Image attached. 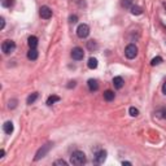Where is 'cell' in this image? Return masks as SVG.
<instances>
[{
    "label": "cell",
    "instance_id": "83f0119b",
    "mask_svg": "<svg viewBox=\"0 0 166 166\" xmlns=\"http://www.w3.org/2000/svg\"><path fill=\"white\" fill-rule=\"evenodd\" d=\"M4 26H5V20H4V17H0V29H4Z\"/></svg>",
    "mask_w": 166,
    "mask_h": 166
},
{
    "label": "cell",
    "instance_id": "f546056e",
    "mask_svg": "<svg viewBox=\"0 0 166 166\" xmlns=\"http://www.w3.org/2000/svg\"><path fill=\"white\" fill-rule=\"evenodd\" d=\"M71 87H75V82H70V85H68V88H71Z\"/></svg>",
    "mask_w": 166,
    "mask_h": 166
},
{
    "label": "cell",
    "instance_id": "9c48e42d",
    "mask_svg": "<svg viewBox=\"0 0 166 166\" xmlns=\"http://www.w3.org/2000/svg\"><path fill=\"white\" fill-rule=\"evenodd\" d=\"M123 79H122V77H114L113 78V86L114 88H117V90H121V88L123 87Z\"/></svg>",
    "mask_w": 166,
    "mask_h": 166
},
{
    "label": "cell",
    "instance_id": "d6a6232c",
    "mask_svg": "<svg viewBox=\"0 0 166 166\" xmlns=\"http://www.w3.org/2000/svg\"><path fill=\"white\" fill-rule=\"evenodd\" d=\"M164 7H165V9H166V3H164Z\"/></svg>",
    "mask_w": 166,
    "mask_h": 166
},
{
    "label": "cell",
    "instance_id": "5bb4252c",
    "mask_svg": "<svg viewBox=\"0 0 166 166\" xmlns=\"http://www.w3.org/2000/svg\"><path fill=\"white\" fill-rule=\"evenodd\" d=\"M87 66H88V69H96L97 68V60L95 57H90L88 58V62H87Z\"/></svg>",
    "mask_w": 166,
    "mask_h": 166
},
{
    "label": "cell",
    "instance_id": "9a60e30c",
    "mask_svg": "<svg viewBox=\"0 0 166 166\" xmlns=\"http://www.w3.org/2000/svg\"><path fill=\"white\" fill-rule=\"evenodd\" d=\"M114 97H115V95H114V92L113 91H110V90H107L104 92V99L107 101H112V100H114Z\"/></svg>",
    "mask_w": 166,
    "mask_h": 166
},
{
    "label": "cell",
    "instance_id": "484cf974",
    "mask_svg": "<svg viewBox=\"0 0 166 166\" xmlns=\"http://www.w3.org/2000/svg\"><path fill=\"white\" fill-rule=\"evenodd\" d=\"M69 21L71 22V24H75V22H78V17H77L75 14H73V16H70L69 17Z\"/></svg>",
    "mask_w": 166,
    "mask_h": 166
},
{
    "label": "cell",
    "instance_id": "d4e9b609",
    "mask_svg": "<svg viewBox=\"0 0 166 166\" xmlns=\"http://www.w3.org/2000/svg\"><path fill=\"white\" fill-rule=\"evenodd\" d=\"M53 165H61V166H68V162L65 161V160H57V161H55Z\"/></svg>",
    "mask_w": 166,
    "mask_h": 166
},
{
    "label": "cell",
    "instance_id": "8992f818",
    "mask_svg": "<svg viewBox=\"0 0 166 166\" xmlns=\"http://www.w3.org/2000/svg\"><path fill=\"white\" fill-rule=\"evenodd\" d=\"M39 16L43 20H49L52 17V9L47 7V5H43V7L39 9Z\"/></svg>",
    "mask_w": 166,
    "mask_h": 166
},
{
    "label": "cell",
    "instance_id": "6da1fadb",
    "mask_svg": "<svg viewBox=\"0 0 166 166\" xmlns=\"http://www.w3.org/2000/svg\"><path fill=\"white\" fill-rule=\"evenodd\" d=\"M86 161H87L86 154L82 151H75L71 153V156H70V162L75 166H81L83 164H86Z\"/></svg>",
    "mask_w": 166,
    "mask_h": 166
},
{
    "label": "cell",
    "instance_id": "7402d4cb",
    "mask_svg": "<svg viewBox=\"0 0 166 166\" xmlns=\"http://www.w3.org/2000/svg\"><path fill=\"white\" fill-rule=\"evenodd\" d=\"M157 115L158 117H162L166 119V108H162V109H160L158 112H157Z\"/></svg>",
    "mask_w": 166,
    "mask_h": 166
},
{
    "label": "cell",
    "instance_id": "603a6c76",
    "mask_svg": "<svg viewBox=\"0 0 166 166\" xmlns=\"http://www.w3.org/2000/svg\"><path fill=\"white\" fill-rule=\"evenodd\" d=\"M16 107H17V100H16V99H13V100H10V101H9L8 108H9V109H14Z\"/></svg>",
    "mask_w": 166,
    "mask_h": 166
},
{
    "label": "cell",
    "instance_id": "277c9868",
    "mask_svg": "<svg viewBox=\"0 0 166 166\" xmlns=\"http://www.w3.org/2000/svg\"><path fill=\"white\" fill-rule=\"evenodd\" d=\"M125 55H126V57L130 58V60L135 58L136 55H138V47L135 46V44H129L125 49Z\"/></svg>",
    "mask_w": 166,
    "mask_h": 166
},
{
    "label": "cell",
    "instance_id": "f1b7e54d",
    "mask_svg": "<svg viewBox=\"0 0 166 166\" xmlns=\"http://www.w3.org/2000/svg\"><path fill=\"white\" fill-rule=\"evenodd\" d=\"M162 93H164V95H166V82L162 85Z\"/></svg>",
    "mask_w": 166,
    "mask_h": 166
},
{
    "label": "cell",
    "instance_id": "cb8c5ba5",
    "mask_svg": "<svg viewBox=\"0 0 166 166\" xmlns=\"http://www.w3.org/2000/svg\"><path fill=\"white\" fill-rule=\"evenodd\" d=\"M122 5L125 8H131L132 3H131V0H122Z\"/></svg>",
    "mask_w": 166,
    "mask_h": 166
},
{
    "label": "cell",
    "instance_id": "ba28073f",
    "mask_svg": "<svg viewBox=\"0 0 166 166\" xmlns=\"http://www.w3.org/2000/svg\"><path fill=\"white\" fill-rule=\"evenodd\" d=\"M71 57L77 60V61H79V60H83V57H85V52H83V49L81 47H75L71 51Z\"/></svg>",
    "mask_w": 166,
    "mask_h": 166
},
{
    "label": "cell",
    "instance_id": "1f68e13d",
    "mask_svg": "<svg viewBox=\"0 0 166 166\" xmlns=\"http://www.w3.org/2000/svg\"><path fill=\"white\" fill-rule=\"evenodd\" d=\"M122 165H127V166H130V165H131V162H129V161H123V162H122Z\"/></svg>",
    "mask_w": 166,
    "mask_h": 166
},
{
    "label": "cell",
    "instance_id": "e0dca14e",
    "mask_svg": "<svg viewBox=\"0 0 166 166\" xmlns=\"http://www.w3.org/2000/svg\"><path fill=\"white\" fill-rule=\"evenodd\" d=\"M61 99H60L58 96H56V95H52V96H49L48 99H47V105H52V104H55V103H57V101H60Z\"/></svg>",
    "mask_w": 166,
    "mask_h": 166
},
{
    "label": "cell",
    "instance_id": "7a4b0ae2",
    "mask_svg": "<svg viewBox=\"0 0 166 166\" xmlns=\"http://www.w3.org/2000/svg\"><path fill=\"white\" fill-rule=\"evenodd\" d=\"M52 145H53V143H47V144L42 145V148L38 149V152H36L35 157H34V161H39L40 158L46 157V156H47V153L49 152V149L52 148Z\"/></svg>",
    "mask_w": 166,
    "mask_h": 166
},
{
    "label": "cell",
    "instance_id": "3957f363",
    "mask_svg": "<svg viewBox=\"0 0 166 166\" xmlns=\"http://www.w3.org/2000/svg\"><path fill=\"white\" fill-rule=\"evenodd\" d=\"M14 49H16V43L13 40L7 39V40H4L2 43V51H3V53L9 55V53L14 52Z\"/></svg>",
    "mask_w": 166,
    "mask_h": 166
},
{
    "label": "cell",
    "instance_id": "ac0fdd59",
    "mask_svg": "<svg viewBox=\"0 0 166 166\" xmlns=\"http://www.w3.org/2000/svg\"><path fill=\"white\" fill-rule=\"evenodd\" d=\"M38 96H39V93L38 92H34V93H31V95L27 97V104L29 105H31V104H34L35 103V100L38 99Z\"/></svg>",
    "mask_w": 166,
    "mask_h": 166
},
{
    "label": "cell",
    "instance_id": "ffe728a7",
    "mask_svg": "<svg viewBox=\"0 0 166 166\" xmlns=\"http://www.w3.org/2000/svg\"><path fill=\"white\" fill-rule=\"evenodd\" d=\"M162 62V57H160V56H157V57H154L152 61H151V65L152 66H156V65H158V64H161Z\"/></svg>",
    "mask_w": 166,
    "mask_h": 166
},
{
    "label": "cell",
    "instance_id": "7c38bea8",
    "mask_svg": "<svg viewBox=\"0 0 166 166\" xmlns=\"http://www.w3.org/2000/svg\"><path fill=\"white\" fill-rule=\"evenodd\" d=\"M27 58L31 60V61H35L38 58V51L36 48H30V51L27 52Z\"/></svg>",
    "mask_w": 166,
    "mask_h": 166
},
{
    "label": "cell",
    "instance_id": "2e32d148",
    "mask_svg": "<svg viewBox=\"0 0 166 166\" xmlns=\"http://www.w3.org/2000/svg\"><path fill=\"white\" fill-rule=\"evenodd\" d=\"M130 9H131V13L134 16H140L143 13V9L139 7V5H132Z\"/></svg>",
    "mask_w": 166,
    "mask_h": 166
},
{
    "label": "cell",
    "instance_id": "d6986e66",
    "mask_svg": "<svg viewBox=\"0 0 166 166\" xmlns=\"http://www.w3.org/2000/svg\"><path fill=\"white\" fill-rule=\"evenodd\" d=\"M129 113H130L131 117H138V115H139V110H138L136 108H134V107H131L129 109Z\"/></svg>",
    "mask_w": 166,
    "mask_h": 166
},
{
    "label": "cell",
    "instance_id": "4316f807",
    "mask_svg": "<svg viewBox=\"0 0 166 166\" xmlns=\"http://www.w3.org/2000/svg\"><path fill=\"white\" fill-rule=\"evenodd\" d=\"M87 46H88V48H90V49H95V48H97V46H96V43L95 42H93V40H91V42H88V44H87Z\"/></svg>",
    "mask_w": 166,
    "mask_h": 166
},
{
    "label": "cell",
    "instance_id": "8fae6325",
    "mask_svg": "<svg viewBox=\"0 0 166 166\" xmlns=\"http://www.w3.org/2000/svg\"><path fill=\"white\" fill-rule=\"evenodd\" d=\"M87 85H88V90L92 91V92L99 90V83H97V81H96V79H90V81H88Z\"/></svg>",
    "mask_w": 166,
    "mask_h": 166
},
{
    "label": "cell",
    "instance_id": "44dd1931",
    "mask_svg": "<svg viewBox=\"0 0 166 166\" xmlns=\"http://www.w3.org/2000/svg\"><path fill=\"white\" fill-rule=\"evenodd\" d=\"M13 4V0H2V5L5 8H9Z\"/></svg>",
    "mask_w": 166,
    "mask_h": 166
},
{
    "label": "cell",
    "instance_id": "4dcf8cb0",
    "mask_svg": "<svg viewBox=\"0 0 166 166\" xmlns=\"http://www.w3.org/2000/svg\"><path fill=\"white\" fill-rule=\"evenodd\" d=\"M4 154H5V151H4V149H2V151H0V158H3Z\"/></svg>",
    "mask_w": 166,
    "mask_h": 166
},
{
    "label": "cell",
    "instance_id": "52a82bcc",
    "mask_svg": "<svg viewBox=\"0 0 166 166\" xmlns=\"http://www.w3.org/2000/svg\"><path fill=\"white\" fill-rule=\"evenodd\" d=\"M105 160H107V151L100 149V151L95 152V162L96 164H104Z\"/></svg>",
    "mask_w": 166,
    "mask_h": 166
},
{
    "label": "cell",
    "instance_id": "30bf717a",
    "mask_svg": "<svg viewBox=\"0 0 166 166\" xmlns=\"http://www.w3.org/2000/svg\"><path fill=\"white\" fill-rule=\"evenodd\" d=\"M3 130H4V132L5 134H8V135H10L13 132V130H14V127H13V123L10 122V121H7L4 125H3Z\"/></svg>",
    "mask_w": 166,
    "mask_h": 166
},
{
    "label": "cell",
    "instance_id": "5b68a950",
    "mask_svg": "<svg viewBox=\"0 0 166 166\" xmlns=\"http://www.w3.org/2000/svg\"><path fill=\"white\" fill-rule=\"evenodd\" d=\"M88 34H90V27H88V25L86 24H81L78 27H77V35H78L79 38H87Z\"/></svg>",
    "mask_w": 166,
    "mask_h": 166
},
{
    "label": "cell",
    "instance_id": "4fadbf2b",
    "mask_svg": "<svg viewBox=\"0 0 166 166\" xmlns=\"http://www.w3.org/2000/svg\"><path fill=\"white\" fill-rule=\"evenodd\" d=\"M27 44H29L30 48H36V46H38V38L34 36V35L29 36V39H27Z\"/></svg>",
    "mask_w": 166,
    "mask_h": 166
}]
</instances>
